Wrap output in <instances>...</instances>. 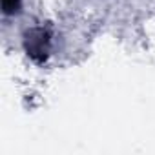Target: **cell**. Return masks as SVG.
Listing matches in <instances>:
<instances>
[{
	"label": "cell",
	"mask_w": 155,
	"mask_h": 155,
	"mask_svg": "<svg viewBox=\"0 0 155 155\" xmlns=\"http://www.w3.org/2000/svg\"><path fill=\"white\" fill-rule=\"evenodd\" d=\"M18 4H20V0H2V8H4V13L11 15L18 9Z\"/></svg>",
	"instance_id": "1"
}]
</instances>
